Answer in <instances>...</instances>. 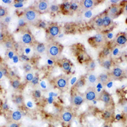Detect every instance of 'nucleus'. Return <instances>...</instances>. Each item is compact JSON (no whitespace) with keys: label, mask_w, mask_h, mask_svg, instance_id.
Instances as JSON below:
<instances>
[{"label":"nucleus","mask_w":127,"mask_h":127,"mask_svg":"<svg viewBox=\"0 0 127 127\" xmlns=\"http://www.w3.org/2000/svg\"><path fill=\"white\" fill-rule=\"evenodd\" d=\"M61 67L65 72H69L71 69V64L67 59H63L61 61Z\"/></svg>","instance_id":"19"},{"label":"nucleus","mask_w":127,"mask_h":127,"mask_svg":"<svg viewBox=\"0 0 127 127\" xmlns=\"http://www.w3.org/2000/svg\"><path fill=\"white\" fill-rule=\"evenodd\" d=\"M8 127H20V125L16 122H12L9 125Z\"/></svg>","instance_id":"40"},{"label":"nucleus","mask_w":127,"mask_h":127,"mask_svg":"<svg viewBox=\"0 0 127 127\" xmlns=\"http://www.w3.org/2000/svg\"><path fill=\"white\" fill-rule=\"evenodd\" d=\"M94 26L98 29H101L103 28V19L102 16L100 15L96 17L94 20Z\"/></svg>","instance_id":"25"},{"label":"nucleus","mask_w":127,"mask_h":127,"mask_svg":"<svg viewBox=\"0 0 127 127\" xmlns=\"http://www.w3.org/2000/svg\"><path fill=\"white\" fill-rule=\"evenodd\" d=\"M113 65V61L111 59V58L107 57L105 59H103L102 61L101 62V65L102 67L105 68V69H110Z\"/></svg>","instance_id":"20"},{"label":"nucleus","mask_w":127,"mask_h":127,"mask_svg":"<svg viewBox=\"0 0 127 127\" xmlns=\"http://www.w3.org/2000/svg\"><path fill=\"white\" fill-rule=\"evenodd\" d=\"M110 77L111 80L121 81L123 78H125V69L119 66H115L113 68L111 72H109Z\"/></svg>","instance_id":"6"},{"label":"nucleus","mask_w":127,"mask_h":127,"mask_svg":"<svg viewBox=\"0 0 127 127\" xmlns=\"http://www.w3.org/2000/svg\"><path fill=\"white\" fill-rule=\"evenodd\" d=\"M8 15V10L6 8L0 6V18H5Z\"/></svg>","instance_id":"31"},{"label":"nucleus","mask_w":127,"mask_h":127,"mask_svg":"<svg viewBox=\"0 0 127 127\" xmlns=\"http://www.w3.org/2000/svg\"><path fill=\"white\" fill-rule=\"evenodd\" d=\"M95 67H96V64H95V61H91L88 62V69L90 72H93L95 70Z\"/></svg>","instance_id":"32"},{"label":"nucleus","mask_w":127,"mask_h":127,"mask_svg":"<svg viewBox=\"0 0 127 127\" xmlns=\"http://www.w3.org/2000/svg\"><path fill=\"white\" fill-rule=\"evenodd\" d=\"M61 8H62V10L63 11V13H68L70 10H71V3L69 2L66 1L64 2L63 4L61 5Z\"/></svg>","instance_id":"29"},{"label":"nucleus","mask_w":127,"mask_h":127,"mask_svg":"<svg viewBox=\"0 0 127 127\" xmlns=\"http://www.w3.org/2000/svg\"><path fill=\"white\" fill-rule=\"evenodd\" d=\"M103 127H111V126L109 124H105L104 125V126Z\"/></svg>","instance_id":"44"},{"label":"nucleus","mask_w":127,"mask_h":127,"mask_svg":"<svg viewBox=\"0 0 127 127\" xmlns=\"http://www.w3.org/2000/svg\"><path fill=\"white\" fill-rule=\"evenodd\" d=\"M111 48L109 47V46H105V47L104 48V50L102 51L101 54L103 56V57H104V59H105V58L108 57V56L111 54Z\"/></svg>","instance_id":"30"},{"label":"nucleus","mask_w":127,"mask_h":127,"mask_svg":"<svg viewBox=\"0 0 127 127\" xmlns=\"http://www.w3.org/2000/svg\"><path fill=\"white\" fill-rule=\"evenodd\" d=\"M110 80H111V77H110L109 72H104V73L100 74L98 76H97V81L101 84H102L103 85H107Z\"/></svg>","instance_id":"17"},{"label":"nucleus","mask_w":127,"mask_h":127,"mask_svg":"<svg viewBox=\"0 0 127 127\" xmlns=\"http://www.w3.org/2000/svg\"><path fill=\"white\" fill-rule=\"evenodd\" d=\"M73 114L70 111H64L61 114V118L64 123H70L73 119Z\"/></svg>","instance_id":"16"},{"label":"nucleus","mask_w":127,"mask_h":127,"mask_svg":"<svg viewBox=\"0 0 127 127\" xmlns=\"http://www.w3.org/2000/svg\"><path fill=\"white\" fill-rule=\"evenodd\" d=\"M11 86L14 90H19L21 86V82L20 80L17 77H13L10 81Z\"/></svg>","instance_id":"22"},{"label":"nucleus","mask_w":127,"mask_h":127,"mask_svg":"<svg viewBox=\"0 0 127 127\" xmlns=\"http://www.w3.org/2000/svg\"><path fill=\"white\" fill-rule=\"evenodd\" d=\"M34 76L33 73L31 72H28V73L26 74V80L28 82H30L32 80V79L34 78Z\"/></svg>","instance_id":"35"},{"label":"nucleus","mask_w":127,"mask_h":127,"mask_svg":"<svg viewBox=\"0 0 127 127\" xmlns=\"http://www.w3.org/2000/svg\"><path fill=\"white\" fill-rule=\"evenodd\" d=\"M59 10V7L57 4H55L50 5L49 9H48V11L51 13H55V12H57Z\"/></svg>","instance_id":"33"},{"label":"nucleus","mask_w":127,"mask_h":127,"mask_svg":"<svg viewBox=\"0 0 127 127\" xmlns=\"http://www.w3.org/2000/svg\"><path fill=\"white\" fill-rule=\"evenodd\" d=\"M125 78L127 79V68L125 69Z\"/></svg>","instance_id":"43"},{"label":"nucleus","mask_w":127,"mask_h":127,"mask_svg":"<svg viewBox=\"0 0 127 127\" xmlns=\"http://www.w3.org/2000/svg\"><path fill=\"white\" fill-rule=\"evenodd\" d=\"M34 7L40 14L44 13L48 11L50 7L49 2L46 0H40L37 3L36 6Z\"/></svg>","instance_id":"13"},{"label":"nucleus","mask_w":127,"mask_h":127,"mask_svg":"<svg viewBox=\"0 0 127 127\" xmlns=\"http://www.w3.org/2000/svg\"><path fill=\"white\" fill-rule=\"evenodd\" d=\"M97 76L93 72H90L88 74V83L91 87L95 85L97 82Z\"/></svg>","instance_id":"21"},{"label":"nucleus","mask_w":127,"mask_h":127,"mask_svg":"<svg viewBox=\"0 0 127 127\" xmlns=\"http://www.w3.org/2000/svg\"><path fill=\"white\" fill-rule=\"evenodd\" d=\"M3 75H4V74H3V71H2V69H0V80L2 79Z\"/></svg>","instance_id":"42"},{"label":"nucleus","mask_w":127,"mask_h":127,"mask_svg":"<svg viewBox=\"0 0 127 127\" xmlns=\"http://www.w3.org/2000/svg\"><path fill=\"white\" fill-rule=\"evenodd\" d=\"M86 84V79L85 77H81V78H79L77 81L75 85V88L77 89H79L80 88H82L83 87H84V85H85Z\"/></svg>","instance_id":"28"},{"label":"nucleus","mask_w":127,"mask_h":127,"mask_svg":"<svg viewBox=\"0 0 127 127\" xmlns=\"http://www.w3.org/2000/svg\"><path fill=\"white\" fill-rule=\"evenodd\" d=\"M102 16L103 19V28H107L108 27H110L111 24H113V19L106 13V12L102 15Z\"/></svg>","instance_id":"18"},{"label":"nucleus","mask_w":127,"mask_h":127,"mask_svg":"<svg viewBox=\"0 0 127 127\" xmlns=\"http://www.w3.org/2000/svg\"><path fill=\"white\" fill-rule=\"evenodd\" d=\"M106 41H107L106 35L102 32H100L91 38H90L88 39V43L94 47L98 48L105 45Z\"/></svg>","instance_id":"3"},{"label":"nucleus","mask_w":127,"mask_h":127,"mask_svg":"<svg viewBox=\"0 0 127 127\" xmlns=\"http://www.w3.org/2000/svg\"><path fill=\"white\" fill-rule=\"evenodd\" d=\"M33 49L37 54H43L46 51V45L43 43L34 42L33 43Z\"/></svg>","instance_id":"15"},{"label":"nucleus","mask_w":127,"mask_h":127,"mask_svg":"<svg viewBox=\"0 0 127 127\" xmlns=\"http://www.w3.org/2000/svg\"><path fill=\"white\" fill-rule=\"evenodd\" d=\"M21 43L24 45H33L34 43V38L33 35L29 31H26L21 36L20 38Z\"/></svg>","instance_id":"9"},{"label":"nucleus","mask_w":127,"mask_h":127,"mask_svg":"<svg viewBox=\"0 0 127 127\" xmlns=\"http://www.w3.org/2000/svg\"><path fill=\"white\" fill-rule=\"evenodd\" d=\"M22 18L26 23L29 25H36L39 24L40 19V13L37 11L34 6L27 8L24 10Z\"/></svg>","instance_id":"1"},{"label":"nucleus","mask_w":127,"mask_h":127,"mask_svg":"<svg viewBox=\"0 0 127 127\" xmlns=\"http://www.w3.org/2000/svg\"><path fill=\"white\" fill-rule=\"evenodd\" d=\"M3 45L7 50H12L14 48V43L12 39H5L3 42Z\"/></svg>","instance_id":"27"},{"label":"nucleus","mask_w":127,"mask_h":127,"mask_svg":"<svg viewBox=\"0 0 127 127\" xmlns=\"http://www.w3.org/2000/svg\"><path fill=\"white\" fill-rule=\"evenodd\" d=\"M103 118L105 121H109L112 119L113 118V112L111 110L109 109H107V110H105L104 111V113H103Z\"/></svg>","instance_id":"26"},{"label":"nucleus","mask_w":127,"mask_h":127,"mask_svg":"<svg viewBox=\"0 0 127 127\" xmlns=\"http://www.w3.org/2000/svg\"><path fill=\"white\" fill-rule=\"evenodd\" d=\"M122 11H123L122 5L114 3L109 8L108 10L106 12V13L113 20V19H115L118 17Z\"/></svg>","instance_id":"5"},{"label":"nucleus","mask_w":127,"mask_h":127,"mask_svg":"<svg viewBox=\"0 0 127 127\" xmlns=\"http://www.w3.org/2000/svg\"><path fill=\"white\" fill-rule=\"evenodd\" d=\"M97 1L95 0H82L79 2V8L83 11L90 10L96 6Z\"/></svg>","instance_id":"12"},{"label":"nucleus","mask_w":127,"mask_h":127,"mask_svg":"<svg viewBox=\"0 0 127 127\" xmlns=\"http://www.w3.org/2000/svg\"><path fill=\"white\" fill-rule=\"evenodd\" d=\"M32 95H33V97L35 98H36V99L40 98L41 97V92L40 90L36 89L35 90H34L33 92H32Z\"/></svg>","instance_id":"34"},{"label":"nucleus","mask_w":127,"mask_h":127,"mask_svg":"<svg viewBox=\"0 0 127 127\" xmlns=\"http://www.w3.org/2000/svg\"><path fill=\"white\" fill-rule=\"evenodd\" d=\"M84 97L87 101H94L98 98V94L94 87H89L86 90Z\"/></svg>","instance_id":"8"},{"label":"nucleus","mask_w":127,"mask_h":127,"mask_svg":"<svg viewBox=\"0 0 127 127\" xmlns=\"http://www.w3.org/2000/svg\"><path fill=\"white\" fill-rule=\"evenodd\" d=\"M24 69L25 70V71H26L27 73L31 72V71L32 69V67L31 65L30 64L28 63V62L25 63L24 64Z\"/></svg>","instance_id":"36"},{"label":"nucleus","mask_w":127,"mask_h":127,"mask_svg":"<svg viewBox=\"0 0 127 127\" xmlns=\"http://www.w3.org/2000/svg\"><path fill=\"white\" fill-rule=\"evenodd\" d=\"M98 99L103 102L105 105H111L113 103V98L111 94L105 90H102L98 95Z\"/></svg>","instance_id":"10"},{"label":"nucleus","mask_w":127,"mask_h":127,"mask_svg":"<svg viewBox=\"0 0 127 127\" xmlns=\"http://www.w3.org/2000/svg\"><path fill=\"white\" fill-rule=\"evenodd\" d=\"M62 45L57 42H52L46 46V54L53 61L59 59L62 52Z\"/></svg>","instance_id":"2"},{"label":"nucleus","mask_w":127,"mask_h":127,"mask_svg":"<svg viewBox=\"0 0 127 127\" xmlns=\"http://www.w3.org/2000/svg\"><path fill=\"white\" fill-rule=\"evenodd\" d=\"M123 113L127 114V104H126V105H125L124 106H123Z\"/></svg>","instance_id":"41"},{"label":"nucleus","mask_w":127,"mask_h":127,"mask_svg":"<svg viewBox=\"0 0 127 127\" xmlns=\"http://www.w3.org/2000/svg\"><path fill=\"white\" fill-rule=\"evenodd\" d=\"M61 29L60 27L57 24H52L47 29V32L50 37L55 38L60 34Z\"/></svg>","instance_id":"14"},{"label":"nucleus","mask_w":127,"mask_h":127,"mask_svg":"<svg viewBox=\"0 0 127 127\" xmlns=\"http://www.w3.org/2000/svg\"><path fill=\"white\" fill-rule=\"evenodd\" d=\"M54 85L61 91H64L69 86V78L65 75L61 74L53 79Z\"/></svg>","instance_id":"4"},{"label":"nucleus","mask_w":127,"mask_h":127,"mask_svg":"<svg viewBox=\"0 0 127 127\" xmlns=\"http://www.w3.org/2000/svg\"><path fill=\"white\" fill-rule=\"evenodd\" d=\"M38 83H39V77H38V76H35L34 77L33 79H32V80L31 81V83L33 86L37 85L38 84Z\"/></svg>","instance_id":"37"},{"label":"nucleus","mask_w":127,"mask_h":127,"mask_svg":"<svg viewBox=\"0 0 127 127\" xmlns=\"http://www.w3.org/2000/svg\"><path fill=\"white\" fill-rule=\"evenodd\" d=\"M13 101L14 102L16 105H19V106L22 105L24 103V98L23 95H20V94L15 95V96H13Z\"/></svg>","instance_id":"24"},{"label":"nucleus","mask_w":127,"mask_h":127,"mask_svg":"<svg viewBox=\"0 0 127 127\" xmlns=\"http://www.w3.org/2000/svg\"><path fill=\"white\" fill-rule=\"evenodd\" d=\"M114 42L115 45L118 46H125L127 43V38L125 32H120L118 33L114 38Z\"/></svg>","instance_id":"11"},{"label":"nucleus","mask_w":127,"mask_h":127,"mask_svg":"<svg viewBox=\"0 0 127 127\" xmlns=\"http://www.w3.org/2000/svg\"><path fill=\"white\" fill-rule=\"evenodd\" d=\"M85 100V99L84 97V94L79 92L78 91L72 92L71 99V102L72 105L78 107V106L81 105Z\"/></svg>","instance_id":"7"},{"label":"nucleus","mask_w":127,"mask_h":127,"mask_svg":"<svg viewBox=\"0 0 127 127\" xmlns=\"http://www.w3.org/2000/svg\"><path fill=\"white\" fill-rule=\"evenodd\" d=\"M126 35H127V33H126Z\"/></svg>","instance_id":"45"},{"label":"nucleus","mask_w":127,"mask_h":127,"mask_svg":"<svg viewBox=\"0 0 127 127\" xmlns=\"http://www.w3.org/2000/svg\"><path fill=\"white\" fill-rule=\"evenodd\" d=\"M22 117V113L20 112L19 110H17V111H13V113L11 114V119L13 121L15 122H18V121H20L21 120Z\"/></svg>","instance_id":"23"},{"label":"nucleus","mask_w":127,"mask_h":127,"mask_svg":"<svg viewBox=\"0 0 127 127\" xmlns=\"http://www.w3.org/2000/svg\"><path fill=\"white\" fill-rule=\"evenodd\" d=\"M6 39V36L3 32H0V43H3Z\"/></svg>","instance_id":"38"},{"label":"nucleus","mask_w":127,"mask_h":127,"mask_svg":"<svg viewBox=\"0 0 127 127\" xmlns=\"http://www.w3.org/2000/svg\"><path fill=\"white\" fill-rule=\"evenodd\" d=\"M123 3H124V4H123V5L121 4V5H122V7H123V11H124V12L127 14V1H124Z\"/></svg>","instance_id":"39"}]
</instances>
